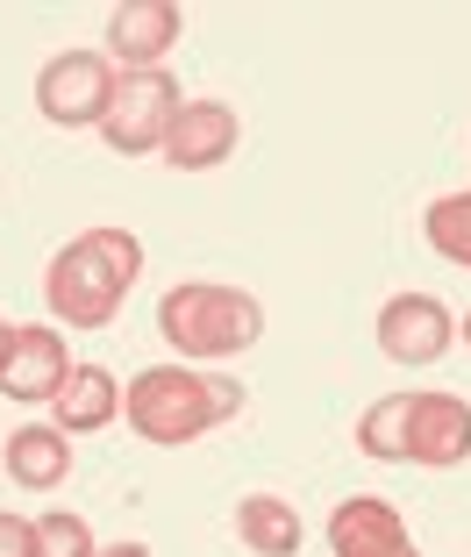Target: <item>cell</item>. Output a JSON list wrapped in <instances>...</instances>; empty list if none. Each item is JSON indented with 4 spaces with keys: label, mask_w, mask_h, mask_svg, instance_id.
<instances>
[{
    "label": "cell",
    "mask_w": 471,
    "mask_h": 557,
    "mask_svg": "<svg viewBox=\"0 0 471 557\" xmlns=\"http://www.w3.org/2000/svg\"><path fill=\"white\" fill-rule=\"evenodd\" d=\"M144 278V244H136L122 222H100V230L72 236L44 272V300L65 329H108L129 300V286Z\"/></svg>",
    "instance_id": "1"
},
{
    "label": "cell",
    "mask_w": 471,
    "mask_h": 557,
    "mask_svg": "<svg viewBox=\"0 0 471 557\" xmlns=\"http://www.w3.org/2000/svg\"><path fill=\"white\" fill-rule=\"evenodd\" d=\"M122 414H129V429L144 443L179 450V443L236 422L244 414V386L222 372H194V364H150V372H136L122 386Z\"/></svg>",
    "instance_id": "2"
},
{
    "label": "cell",
    "mask_w": 471,
    "mask_h": 557,
    "mask_svg": "<svg viewBox=\"0 0 471 557\" xmlns=\"http://www.w3.org/2000/svg\"><path fill=\"white\" fill-rule=\"evenodd\" d=\"M158 336L179 358H244L264 336V308L244 286H222V278H186L158 300Z\"/></svg>",
    "instance_id": "3"
},
{
    "label": "cell",
    "mask_w": 471,
    "mask_h": 557,
    "mask_svg": "<svg viewBox=\"0 0 471 557\" xmlns=\"http://www.w3.org/2000/svg\"><path fill=\"white\" fill-rule=\"evenodd\" d=\"M179 79L172 72H122V86H114V108L108 122H100V136H108L114 158H150V150H164V136H172V115H179Z\"/></svg>",
    "instance_id": "4"
},
{
    "label": "cell",
    "mask_w": 471,
    "mask_h": 557,
    "mask_svg": "<svg viewBox=\"0 0 471 557\" xmlns=\"http://www.w3.org/2000/svg\"><path fill=\"white\" fill-rule=\"evenodd\" d=\"M114 65L100 58V50H58L44 72H36V108H44V122H58V129H100L114 108Z\"/></svg>",
    "instance_id": "5"
},
{
    "label": "cell",
    "mask_w": 471,
    "mask_h": 557,
    "mask_svg": "<svg viewBox=\"0 0 471 557\" xmlns=\"http://www.w3.org/2000/svg\"><path fill=\"white\" fill-rule=\"evenodd\" d=\"M471 458V400L464 394H407V450L400 465H464Z\"/></svg>",
    "instance_id": "6"
},
{
    "label": "cell",
    "mask_w": 471,
    "mask_h": 557,
    "mask_svg": "<svg viewBox=\"0 0 471 557\" xmlns=\"http://www.w3.org/2000/svg\"><path fill=\"white\" fill-rule=\"evenodd\" d=\"M72 358H65V336L44 322H22L8 329V350H0V394L8 400H58V386H65Z\"/></svg>",
    "instance_id": "7"
},
{
    "label": "cell",
    "mask_w": 471,
    "mask_h": 557,
    "mask_svg": "<svg viewBox=\"0 0 471 557\" xmlns=\"http://www.w3.org/2000/svg\"><path fill=\"white\" fill-rule=\"evenodd\" d=\"M450 336H457V322L436 294H393L379 308V350L393 364H436L450 350Z\"/></svg>",
    "instance_id": "8"
},
{
    "label": "cell",
    "mask_w": 471,
    "mask_h": 557,
    "mask_svg": "<svg viewBox=\"0 0 471 557\" xmlns=\"http://www.w3.org/2000/svg\"><path fill=\"white\" fill-rule=\"evenodd\" d=\"M236 144H244V122L228 100H186L172 115V136H164V164L172 172H214V164L236 158Z\"/></svg>",
    "instance_id": "9"
},
{
    "label": "cell",
    "mask_w": 471,
    "mask_h": 557,
    "mask_svg": "<svg viewBox=\"0 0 471 557\" xmlns=\"http://www.w3.org/2000/svg\"><path fill=\"white\" fill-rule=\"evenodd\" d=\"M329 550L336 557H422L407 536V515L379 493H350L336 515H329Z\"/></svg>",
    "instance_id": "10"
},
{
    "label": "cell",
    "mask_w": 471,
    "mask_h": 557,
    "mask_svg": "<svg viewBox=\"0 0 471 557\" xmlns=\"http://www.w3.org/2000/svg\"><path fill=\"white\" fill-rule=\"evenodd\" d=\"M186 15L172 0H122L108 15V65H129V72H158L164 50L179 44Z\"/></svg>",
    "instance_id": "11"
},
{
    "label": "cell",
    "mask_w": 471,
    "mask_h": 557,
    "mask_svg": "<svg viewBox=\"0 0 471 557\" xmlns=\"http://www.w3.org/2000/svg\"><path fill=\"white\" fill-rule=\"evenodd\" d=\"M0 465H8V479H15L22 493H50L72 479V436L58 422H29L8 436V450H0Z\"/></svg>",
    "instance_id": "12"
},
{
    "label": "cell",
    "mask_w": 471,
    "mask_h": 557,
    "mask_svg": "<svg viewBox=\"0 0 471 557\" xmlns=\"http://www.w3.org/2000/svg\"><path fill=\"white\" fill-rule=\"evenodd\" d=\"M50 408H58V429H65V436H94V429H108L114 414H122V386H114V372H100V364H72Z\"/></svg>",
    "instance_id": "13"
},
{
    "label": "cell",
    "mask_w": 471,
    "mask_h": 557,
    "mask_svg": "<svg viewBox=\"0 0 471 557\" xmlns=\"http://www.w3.org/2000/svg\"><path fill=\"white\" fill-rule=\"evenodd\" d=\"M236 536L258 557H293L308 529H300V515H293L278 493H250V500H236Z\"/></svg>",
    "instance_id": "14"
},
{
    "label": "cell",
    "mask_w": 471,
    "mask_h": 557,
    "mask_svg": "<svg viewBox=\"0 0 471 557\" xmlns=\"http://www.w3.org/2000/svg\"><path fill=\"white\" fill-rule=\"evenodd\" d=\"M422 236H429V250H436L443 264H464V272H471V186H464V194L429 200Z\"/></svg>",
    "instance_id": "15"
},
{
    "label": "cell",
    "mask_w": 471,
    "mask_h": 557,
    "mask_svg": "<svg viewBox=\"0 0 471 557\" xmlns=\"http://www.w3.org/2000/svg\"><path fill=\"white\" fill-rule=\"evenodd\" d=\"M358 450L400 465V450H407V394H386V400H372V408L358 414Z\"/></svg>",
    "instance_id": "16"
},
{
    "label": "cell",
    "mask_w": 471,
    "mask_h": 557,
    "mask_svg": "<svg viewBox=\"0 0 471 557\" xmlns=\"http://www.w3.org/2000/svg\"><path fill=\"white\" fill-rule=\"evenodd\" d=\"M100 543H94V529L79 522V515H65V508H50V515H36V557H94Z\"/></svg>",
    "instance_id": "17"
},
{
    "label": "cell",
    "mask_w": 471,
    "mask_h": 557,
    "mask_svg": "<svg viewBox=\"0 0 471 557\" xmlns=\"http://www.w3.org/2000/svg\"><path fill=\"white\" fill-rule=\"evenodd\" d=\"M0 557H36V522L0 508Z\"/></svg>",
    "instance_id": "18"
},
{
    "label": "cell",
    "mask_w": 471,
    "mask_h": 557,
    "mask_svg": "<svg viewBox=\"0 0 471 557\" xmlns=\"http://www.w3.org/2000/svg\"><path fill=\"white\" fill-rule=\"evenodd\" d=\"M94 557H150V543H136V536H129V543H100Z\"/></svg>",
    "instance_id": "19"
},
{
    "label": "cell",
    "mask_w": 471,
    "mask_h": 557,
    "mask_svg": "<svg viewBox=\"0 0 471 557\" xmlns=\"http://www.w3.org/2000/svg\"><path fill=\"white\" fill-rule=\"evenodd\" d=\"M0 350H8V322H0Z\"/></svg>",
    "instance_id": "20"
},
{
    "label": "cell",
    "mask_w": 471,
    "mask_h": 557,
    "mask_svg": "<svg viewBox=\"0 0 471 557\" xmlns=\"http://www.w3.org/2000/svg\"><path fill=\"white\" fill-rule=\"evenodd\" d=\"M464 344H471V314H464Z\"/></svg>",
    "instance_id": "21"
}]
</instances>
